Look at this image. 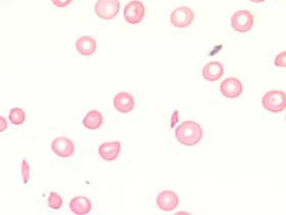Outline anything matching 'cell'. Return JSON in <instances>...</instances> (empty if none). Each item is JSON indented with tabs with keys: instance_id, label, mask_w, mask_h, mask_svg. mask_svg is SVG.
I'll return each mask as SVG.
<instances>
[{
	"instance_id": "21",
	"label": "cell",
	"mask_w": 286,
	"mask_h": 215,
	"mask_svg": "<svg viewBox=\"0 0 286 215\" xmlns=\"http://www.w3.org/2000/svg\"><path fill=\"white\" fill-rule=\"evenodd\" d=\"M8 127V123L5 118L0 116V132H4Z\"/></svg>"
},
{
	"instance_id": "20",
	"label": "cell",
	"mask_w": 286,
	"mask_h": 215,
	"mask_svg": "<svg viewBox=\"0 0 286 215\" xmlns=\"http://www.w3.org/2000/svg\"><path fill=\"white\" fill-rule=\"evenodd\" d=\"M54 5L57 6V7H60V8H64V7H66L68 6L72 0H51Z\"/></svg>"
},
{
	"instance_id": "18",
	"label": "cell",
	"mask_w": 286,
	"mask_h": 215,
	"mask_svg": "<svg viewBox=\"0 0 286 215\" xmlns=\"http://www.w3.org/2000/svg\"><path fill=\"white\" fill-rule=\"evenodd\" d=\"M31 173V167L29 165V163L27 162V160H22V163H21V174H22V180H23V183L27 184L30 180V174Z\"/></svg>"
},
{
	"instance_id": "3",
	"label": "cell",
	"mask_w": 286,
	"mask_h": 215,
	"mask_svg": "<svg viewBox=\"0 0 286 215\" xmlns=\"http://www.w3.org/2000/svg\"><path fill=\"white\" fill-rule=\"evenodd\" d=\"M121 3L119 0H97L95 5V12L100 19L110 20L118 15Z\"/></svg>"
},
{
	"instance_id": "9",
	"label": "cell",
	"mask_w": 286,
	"mask_h": 215,
	"mask_svg": "<svg viewBox=\"0 0 286 215\" xmlns=\"http://www.w3.org/2000/svg\"><path fill=\"white\" fill-rule=\"evenodd\" d=\"M220 90L226 98L235 99L238 98L243 92V86L241 82L236 78H228L223 81Z\"/></svg>"
},
{
	"instance_id": "1",
	"label": "cell",
	"mask_w": 286,
	"mask_h": 215,
	"mask_svg": "<svg viewBox=\"0 0 286 215\" xmlns=\"http://www.w3.org/2000/svg\"><path fill=\"white\" fill-rule=\"evenodd\" d=\"M175 136L182 145L194 146L201 141L203 130L199 124L194 121H186L176 129Z\"/></svg>"
},
{
	"instance_id": "4",
	"label": "cell",
	"mask_w": 286,
	"mask_h": 215,
	"mask_svg": "<svg viewBox=\"0 0 286 215\" xmlns=\"http://www.w3.org/2000/svg\"><path fill=\"white\" fill-rule=\"evenodd\" d=\"M253 15L248 10H239L235 12L231 18V26L233 30L240 33L250 31L253 27Z\"/></svg>"
},
{
	"instance_id": "6",
	"label": "cell",
	"mask_w": 286,
	"mask_h": 215,
	"mask_svg": "<svg viewBox=\"0 0 286 215\" xmlns=\"http://www.w3.org/2000/svg\"><path fill=\"white\" fill-rule=\"evenodd\" d=\"M195 17V14L193 12V10L189 7H179L176 8L172 13H171V23L173 27L175 28H179V29H184L189 27L191 23L193 22Z\"/></svg>"
},
{
	"instance_id": "15",
	"label": "cell",
	"mask_w": 286,
	"mask_h": 215,
	"mask_svg": "<svg viewBox=\"0 0 286 215\" xmlns=\"http://www.w3.org/2000/svg\"><path fill=\"white\" fill-rule=\"evenodd\" d=\"M83 124L89 130H96L102 124V115L96 110L90 111L85 117Z\"/></svg>"
},
{
	"instance_id": "8",
	"label": "cell",
	"mask_w": 286,
	"mask_h": 215,
	"mask_svg": "<svg viewBox=\"0 0 286 215\" xmlns=\"http://www.w3.org/2000/svg\"><path fill=\"white\" fill-rule=\"evenodd\" d=\"M157 204L160 209L164 211H172L177 208L179 204V198L175 192L171 190H165L158 195Z\"/></svg>"
},
{
	"instance_id": "7",
	"label": "cell",
	"mask_w": 286,
	"mask_h": 215,
	"mask_svg": "<svg viewBox=\"0 0 286 215\" xmlns=\"http://www.w3.org/2000/svg\"><path fill=\"white\" fill-rule=\"evenodd\" d=\"M51 150L62 158H68L74 152V144L66 137H59L53 141Z\"/></svg>"
},
{
	"instance_id": "22",
	"label": "cell",
	"mask_w": 286,
	"mask_h": 215,
	"mask_svg": "<svg viewBox=\"0 0 286 215\" xmlns=\"http://www.w3.org/2000/svg\"><path fill=\"white\" fill-rule=\"evenodd\" d=\"M251 2H254V3H260V2H263L265 0H250Z\"/></svg>"
},
{
	"instance_id": "2",
	"label": "cell",
	"mask_w": 286,
	"mask_h": 215,
	"mask_svg": "<svg viewBox=\"0 0 286 215\" xmlns=\"http://www.w3.org/2000/svg\"><path fill=\"white\" fill-rule=\"evenodd\" d=\"M262 106L271 113H281L285 110L286 95L282 91H269L263 95Z\"/></svg>"
},
{
	"instance_id": "17",
	"label": "cell",
	"mask_w": 286,
	"mask_h": 215,
	"mask_svg": "<svg viewBox=\"0 0 286 215\" xmlns=\"http://www.w3.org/2000/svg\"><path fill=\"white\" fill-rule=\"evenodd\" d=\"M47 205L54 210H59L63 206V198L60 194L56 192H50L47 200Z\"/></svg>"
},
{
	"instance_id": "12",
	"label": "cell",
	"mask_w": 286,
	"mask_h": 215,
	"mask_svg": "<svg viewBox=\"0 0 286 215\" xmlns=\"http://www.w3.org/2000/svg\"><path fill=\"white\" fill-rule=\"evenodd\" d=\"M224 74V66L218 62H210L203 67L202 75L206 81L216 82L222 78Z\"/></svg>"
},
{
	"instance_id": "16",
	"label": "cell",
	"mask_w": 286,
	"mask_h": 215,
	"mask_svg": "<svg viewBox=\"0 0 286 215\" xmlns=\"http://www.w3.org/2000/svg\"><path fill=\"white\" fill-rule=\"evenodd\" d=\"M9 121L13 125H21L25 121V113L20 108H13L9 112Z\"/></svg>"
},
{
	"instance_id": "14",
	"label": "cell",
	"mask_w": 286,
	"mask_h": 215,
	"mask_svg": "<svg viewBox=\"0 0 286 215\" xmlns=\"http://www.w3.org/2000/svg\"><path fill=\"white\" fill-rule=\"evenodd\" d=\"M69 208L74 214H88L92 209V202L88 197L77 196L70 200Z\"/></svg>"
},
{
	"instance_id": "19",
	"label": "cell",
	"mask_w": 286,
	"mask_h": 215,
	"mask_svg": "<svg viewBox=\"0 0 286 215\" xmlns=\"http://www.w3.org/2000/svg\"><path fill=\"white\" fill-rule=\"evenodd\" d=\"M274 64L276 66H279V67H286V53L285 52H282L280 53L276 58H275V61H274Z\"/></svg>"
},
{
	"instance_id": "11",
	"label": "cell",
	"mask_w": 286,
	"mask_h": 215,
	"mask_svg": "<svg viewBox=\"0 0 286 215\" xmlns=\"http://www.w3.org/2000/svg\"><path fill=\"white\" fill-rule=\"evenodd\" d=\"M114 107L122 114L129 113L135 107V100L131 93L119 92L114 99Z\"/></svg>"
},
{
	"instance_id": "13",
	"label": "cell",
	"mask_w": 286,
	"mask_h": 215,
	"mask_svg": "<svg viewBox=\"0 0 286 215\" xmlns=\"http://www.w3.org/2000/svg\"><path fill=\"white\" fill-rule=\"evenodd\" d=\"M75 49L81 55L85 57H90L94 55L96 51V42L95 38L89 35L80 37L75 42Z\"/></svg>"
},
{
	"instance_id": "5",
	"label": "cell",
	"mask_w": 286,
	"mask_h": 215,
	"mask_svg": "<svg viewBox=\"0 0 286 215\" xmlns=\"http://www.w3.org/2000/svg\"><path fill=\"white\" fill-rule=\"evenodd\" d=\"M146 13L144 4L139 0H133L128 2L124 9V17L129 25L140 23Z\"/></svg>"
},
{
	"instance_id": "10",
	"label": "cell",
	"mask_w": 286,
	"mask_h": 215,
	"mask_svg": "<svg viewBox=\"0 0 286 215\" xmlns=\"http://www.w3.org/2000/svg\"><path fill=\"white\" fill-rule=\"evenodd\" d=\"M121 143L118 141L106 142L98 147V154L101 159L111 162L118 158V156L121 153Z\"/></svg>"
}]
</instances>
